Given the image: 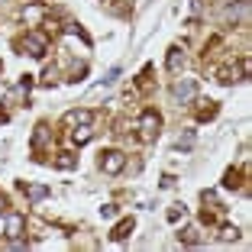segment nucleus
I'll return each instance as SVG.
<instances>
[{
    "instance_id": "nucleus-1",
    "label": "nucleus",
    "mask_w": 252,
    "mask_h": 252,
    "mask_svg": "<svg viewBox=\"0 0 252 252\" xmlns=\"http://www.w3.org/2000/svg\"><path fill=\"white\" fill-rule=\"evenodd\" d=\"M249 78V59H239V62H226V65L217 71V81L220 84H239V81H246Z\"/></svg>"
},
{
    "instance_id": "nucleus-2",
    "label": "nucleus",
    "mask_w": 252,
    "mask_h": 252,
    "mask_svg": "<svg viewBox=\"0 0 252 252\" xmlns=\"http://www.w3.org/2000/svg\"><path fill=\"white\" fill-rule=\"evenodd\" d=\"M20 49L26 55H32V59H45V52H49V36H45L42 30H30L20 39Z\"/></svg>"
},
{
    "instance_id": "nucleus-3",
    "label": "nucleus",
    "mask_w": 252,
    "mask_h": 252,
    "mask_svg": "<svg viewBox=\"0 0 252 252\" xmlns=\"http://www.w3.org/2000/svg\"><path fill=\"white\" fill-rule=\"evenodd\" d=\"M139 129H142V139H146V142L158 139V129H162V113L142 110V113H139Z\"/></svg>"
},
{
    "instance_id": "nucleus-4",
    "label": "nucleus",
    "mask_w": 252,
    "mask_h": 252,
    "mask_svg": "<svg viewBox=\"0 0 252 252\" xmlns=\"http://www.w3.org/2000/svg\"><path fill=\"white\" fill-rule=\"evenodd\" d=\"M171 97H175L181 107L194 104V97H197V81H194V78H181V81L171 88Z\"/></svg>"
},
{
    "instance_id": "nucleus-5",
    "label": "nucleus",
    "mask_w": 252,
    "mask_h": 252,
    "mask_svg": "<svg viewBox=\"0 0 252 252\" xmlns=\"http://www.w3.org/2000/svg\"><path fill=\"white\" fill-rule=\"evenodd\" d=\"M123 168H126V156L120 149H110V152L100 156V171H104V175H120Z\"/></svg>"
},
{
    "instance_id": "nucleus-6",
    "label": "nucleus",
    "mask_w": 252,
    "mask_h": 252,
    "mask_svg": "<svg viewBox=\"0 0 252 252\" xmlns=\"http://www.w3.org/2000/svg\"><path fill=\"white\" fill-rule=\"evenodd\" d=\"M26 236V220H23L20 214H13V217H7V226H3V239H23Z\"/></svg>"
},
{
    "instance_id": "nucleus-7",
    "label": "nucleus",
    "mask_w": 252,
    "mask_h": 252,
    "mask_svg": "<svg viewBox=\"0 0 252 252\" xmlns=\"http://www.w3.org/2000/svg\"><path fill=\"white\" fill-rule=\"evenodd\" d=\"M133 230H136V220H133V217H123V220L110 230V239H113V243H123V239H129Z\"/></svg>"
},
{
    "instance_id": "nucleus-8",
    "label": "nucleus",
    "mask_w": 252,
    "mask_h": 252,
    "mask_svg": "<svg viewBox=\"0 0 252 252\" xmlns=\"http://www.w3.org/2000/svg\"><path fill=\"white\" fill-rule=\"evenodd\" d=\"M65 123L71 126V129H74V126H91V123H94V110H68Z\"/></svg>"
},
{
    "instance_id": "nucleus-9",
    "label": "nucleus",
    "mask_w": 252,
    "mask_h": 252,
    "mask_svg": "<svg viewBox=\"0 0 252 252\" xmlns=\"http://www.w3.org/2000/svg\"><path fill=\"white\" fill-rule=\"evenodd\" d=\"M20 191L26 194V200H32V204H39V200L49 197V188L45 185H20Z\"/></svg>"
},
{
    "instance_id": "nucleus-10",
    "label": "nucleus",
    "mask_w": 252,
    "mask_h": 252,
    "mask_svg": "<svg viewBox=\"0 0 252 252\" xmlns=\"http://www.w3.org/2000/svg\"><path fill=\"white\" fill-rule=\"evenodd\" d=\"M181 65H185V52H181V45H171L168 59H165V68L168 71H181Z\"/></svg>"
},
{
    "instance_id": "nucleus-11",
    "label": "nucleus",
    "mask_w": 252,
    "mask_h": 252,
    "mask_svg": "<svg viewBox=\"0 0 252 252\" xmlns=\"http://www.w3.org/2000/svg\"><path fill=\"white\" fill-rule=\"evenodd\" d=\"M226 16H230L233 23H243V26H246V16H249V0H236V7L226 10Z\"/></svg>"
},
{
    "instance_id": "nucleus-12",
    "label": "nucleus",
    "mask_w": 252,
    "mask_h": 252,
    "mask_svg": "<svg viewBox=\"0 0 252 252\" xmlns=\"http://www.w3.org/2000/svg\"><path fill=\"white\" fill-rule=\"evenodd\" d=\"M52 165L62 168V171H71V168H78V156H74V152H59V156L52 158Z\"/></svg>"
},
{
    "instance_id": "nucleus-13",
    "label": "nucleus",
    "mask_w": 252,
    "mask_h": 252,
    "mask_svg": "<svg viewBox=\"0 0 252 252\" xmlns=\"http://www.w3.org/2000/svg\"><path fill=\"white\" fill-rule=\"evenodd\" d=\"M239 185H243V171L239 168H230L223 175V188H226V191H239Z\"/></svg>"
},
{
    "instance_id": "nucleus-14",
    "label": "nucleus",
    "mask_w": 252,
    "mask_h": 252,
    "mask_svg": "<svg viewBox=\"0 0 252 252\" xmlns=\"http://www.w3.org/2000/svg\"><path fill=\"white\" fill-rule=\"evenodd\" d=\"M217 239H220V243H236V239H239V230L233 226V223H223L220 233H217Z\"/></svg>"
},
{
    "instance_id": "nucleus-15",
    "label": "nucleus",
    "mask_w": 252,
    "mask_h": 252,
    "mask_svg": "<svg viewBox=\"0 0 252 252\" xmlns=\"http://www.w3.org/2000/svg\"><path fill=\"white\" fill-rule=\"evenodd\" d=\"M45 139H49V126L39 123V126H36V133H32V149H42Z\"/></svg>"
},
{
    "instance_id": "nucleus-16",
    "label": "nucleus",
    "mask_w": 252,
    "mask_h": 252,
    "mask_svg": "<svg viewBox=\"0 0 252 252\" xmlns=\"http://www.w3.org/2000/svg\"><path fill=\"white\" fill-rule=\"evenodd\" d=\"M74 142H78V146H84V142H91V136H94V129H91V126H74Z\"/></svg>"
},
{
    "instance_id": "nucleus-17",
    "label": "nucleus",
    "mask_w": 252,
    "mask_h": 252,
    "mask_svg": "<svg viewBox=\"0 0 252 252\" xmlns=\"http://www.w3.org/2000/svg\"><path fill=\"white\" fill-rule=\"evenodd\" d=\"M178 239H181L185 246H197V243H200V230H194V226H188L185 233H178Z\"/></svg>"
},
{
    "instance_id": "nucleus-18",
    "label": "nucleus",
    "mask_w": 252,
    "mask_h": 252,
    "mask_svg": "<svg viewBox=\"0 0 252 252\" xmlns=\"http://www.w3.org/2000/svg\"><path fill=\"white\" fill-rule=\"evenodd\" d=\"M207 104L210 107H200V110H197V120H200V123H204V120H214L217 113H220V104H214V100H207Z\"/></svg>"
},
{
    "instance_id": "nucleus-19",
    "label": "nucleus",
    "mask_w": 252,
    "mask_h": 252,
    "mask_svg": "<svg viewBox=\"0 0 252 252\" xmlns=\"http://www.w3.org/2000/svg\"><path fill=\"white\" fill-rule=\"evenodd\" d=\"M65 32H71V36H78V39H81L84 45H91V36H88V32L81 30V26H78V23H65Z\"/></svg>"
},
{
    "instance_id": "nucleus-20",
    "label": "nucleus",
    "mask_w": 252,
    "mask_h": 252,
    "mask_svg": "<svg viewBox=\"0 0 252 252\" xmlns=\"http://www.w3.org/2000/svg\"><path fill=\"white\" fill-rule=\"evenodd\" d=\"M165 217H168V223H178V220H185V217H188V210H185V204H175Z\"/></svg>"
},
{
    "instance_id": "nucleus-21",
    "label": "nucleus",
    "mask_w": 252,
    "mask_h": 252,
    "mask_svg": "<svg viewBox=\"0 0 252 252\" xmlns=\"http://www.w3.org/2000/svg\"><path fill=\"white\" fill-rule=\"evenodd\" d=\"M175 149H178V152H191V149H194V129H188L185 139H178V146H175Z\"/></svg>"
},
{
    "instance_id": "nucleus-22",
    "label": "nucleus",
    "mask_w": 252,
    "mask_h": 252,
    "mask_svg": "<svg viewBox=\"0 0 252 252\" xmlns=\"http://www.w3.org/2000/svg\"><path fill=\"white\" fill-rule=\"evenodd\" d=\"M117 78H120V68H110V71H107V78H104L100 84H97V88H104V84H113Z\"/></svg>"
},
{
    "instance_id": "nucleus-23",
    "label": "nucleus",
    "mask_w": 252,
    "mask_h": 252,
    "mask_svg": "<svg viewBox=\"0 0 252 252\" xmlns=\"http://www.w3.org/2000/svg\"><path fill=\"white\" fill-rule=\"evenodd\" d=\"M100 217H104V220L117 217V204H104V207H100Z\"/></svg>"
},
{
    "instance_id": "nucleus-24",
    "label": "nucleus",
    "mask_w": 252,
    "mask_h": 252,
    "mask_svg": "<svg viewBox=\"0 0 252 252\" xmlns=\"http://www.w3.org/2000/svg\"><path fill=\"white\" fill-rule=\"evenodd\" d=\"M188 7H191V13H194V20H197L200 13H204V3L200 0H188Z\"/></svg>"
},
{
    "instance_id": "nucleus-25",
    "label": "nucleus",
    "mask_w": 252,
    "mask_h": 252,
    "mask_svg": "<svg viewBox=\"0 0 252 252\" xmlns=\"http://www.w3.org/2000/svg\"><path fill=\"white\" fill-rule=\"evenodd\" d=\"M175 185H178V178H175V175H162V188H165V191H171Z\"/></svg>"
},
{
    "instance_id": "nucleus-26",
    "label": "nucleus",
    "mask_w": 252,
    "mask_h": 252,
    "mask_svg": "<svg viewBox=\"0 0 252 252\" xmlns=\"http://www.w3.org/2000/svg\"><path fill=\"white\" fill-rule=\"evenodd\" d=\"M3 226H7V217H0V239H3Z\"/></svg>"
},
{
    "instance_id": "nucleus-27",
    "label": "nucleus",
    "mask_w": 252,
    "mask_h": 252,
    "mask_svg": "<svg viewBox=\"0 0 252 252\" xmlns=\"http://www.w3.org/2000/svg\"><path fill=\"white\" fill-rule=\"evenodd\" d=\"M0 207H3V197H0Z\"/></svg>"
},
{
    "instance_id": "nucleus-28",
    "label": "nucleus",
    "mask_w": 252,
    "mask_h": 252,
    "mask_svg": "<svg viewBox=\"0 0 252 252\" xmlns=\"http://www.w3.org/2000/svg\"><path fill=\"white\" fill-rule=\"evenodd\" d=\"M0 3H3V0H0Z\"/></svg>"
}]
</instances>
